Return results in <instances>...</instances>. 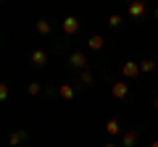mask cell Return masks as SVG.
Returning a JSON list of instances; mask_svg holds the SVG:
<instances>
[{
	"label": "cell",
	"instance_id": "1",
	"mask_svg": "<svg viewBox=\"0 0 158 147\" xmlns=\"http://www.w3.org/2000/svg\"><path fill=\"white\" fill-rule=\"evenodd\" d=\"M121 74H124L127 79H135V76H140V63H135V61H127V63H121Z\"/></svg>",
	"mask_w": 158,
	"mask_h": 147
},
{
	"label": "cell",
	"instance_id": "11",
	"mask_svg": "<svg viewBox=\"0 0 158 147\" xmlns=\"http://www.w3.org/2000/svg\"><path fill=\"white\" fill-rule=\"evenodd\" d=\"M124 147H135L137 145V131L132 129V131H124V142H121Z\"/></svg>",
	"mask_w": 158,
	"mask_h": 147
},
{
	"label": "cell",
	"instance_id": "14",
	"mask_svg": "<svg viewBox=\"0 0 158 147\" xmlns=\"http://www.w3.org/2000/svg\"><path fill=\"white\" fill-rule=\"evenodd\" d=\"M108 24H111L113 29H116V26H121V16H118V13H111V16H108Z\"/></svg>",
	"mask_w": 158,
	"mask_h": 147
},
{
	"label": "cell",
	"instance_id": "7",
	"mask_svg": "<svg viewBox=\"0 0 158 147\" xmlns=\"http://www.w3.org/2000/svg\"><path fill=\"white\" fill-rule=\"evenodd\" d=\"M106 131H108L111 137H118V134H121V124H118L116 118H108V121H106Z\"/></svg>",
	"mask_w": 158,
	"mask_h": 147
},
{
	"label": "cell",
	"instance_id": "19",
	"mask_svg": "<svg viewBox=\"0 0 158 147\" xmlns=\"http://www.w3.org/2000/svg\"><path fill=\"white\" fill-rule=\"evenodd\" d=\"M150 147H158V139H156V142H150Z\"/></svg>",
	"mask_w": 158,
	"mask_h": 147
},
{
	"label": "cell",
	"instance_id": "15",
	"mask_svg": "<svg viewBox=\"0 0 158 147\" xmlns=\"http://www.w3.org/2000/svg\"><path fill=\"white\" fill-rule=\"evenodd\" d=\"M27 92H29L32 97H34V95H40V84H37V81H32V84L27 87Z\"/></svg>",
	"mask_w": 158,
	"mask_h": 147
},
{
	"label": "cell",
	"instance_id": "12",
	"mask_svg": "<svg viewBox=\"0 0 158 147\" xmlns=\"http://www.w3.org/2000/svg\"><path fill=\"white\" fill-rule=\"evenodd\" d=\"M156 66H158V63L153 61V58H145V61L140 63V71L142 74H150V71H156Z\"/></svg>",
	"mask_w": 158,
	"mask_h": 147
},
{
	"label": "cell",
	"instance_id": "3",
	"mask_svg": "<svg viewBox=\"0 0 158 147\" xmlns=\"http://www.w3.org/2000/svg\"><path fill=\"white\" fill-rule=\"evenodd\" d=\"M69 63H71L74 68H79V71H85V68H87V55H85V53H71Z\"/></svg>",
	"mask_w": 158,
	"mask_h": 147
},
{
	"label": "cell",
	"instance_id": "16",
	"mask_svg": "<svg viewBox=\"0 0 158 147\" xmlns=\"http://www.w3.org/2000/svg\"><path fill=\"white\" fill-rule=\"evenodd\" d=\"M79 79H82V84H92V74H90V71H82Z\"/></svg>",
	"mask_w": 158,
	"mask_h": 147
},
{
	"label": "cell",
	"instance_id": "9",
	"mask_svg": "<svg viewBox=\"0 0 158 147\" xmlns=\"http://www.w3.org/2000/svg\"><path fill=\"white\" fill-rule=\"evenodd\" d=\"M103 45H106V40H103L100 34H95V37L87 40V47H90V50H103Z\"/></svg>",
	"mask_w": 158,
	"mask_h": 147
},
{
	"label": "cell",
	"instance_id": "4",
	"mask_svg": "<svg viewBox=\"0 0 158 147\" xmlns=\"http://www.w3.org/2000/svg\"><path fill=\"white\" fill-rule=\"evenodd\" d=\"M111 95L118 97V100H124V97L129 95V84H124V81H116V84L111 87Z\"/></svg>",
	"mask_w": 158,
	"mask_h": 147
},
{
	"label": "cell",
	"instance_id": "13",
	"mask_svg": "<svg viewBox=\"0 0 158 147\" xmlns=\"http://www.w3.org/2000/svg\"><path fill=\"white\" fill-rule=\"evenodd\" d=\"M37 32L40 34H50V24H48L45 18H40V21H37Z\"/></svg>",
	"mask_w": 158,
	"mask_h": 147
},
{
	"label": "cell",
	"instance_id": "10",
	"mask_svg": "<svg viewBox=\"0 0 158 147\" xmlns=\"http://www.w3.org/2000/svg\"><path fill=\"white\" fill-rule=\"evenodd\" d=\"M24 139H27V131H11V137H8V145L16 147L19 142H24Z\"/></svg>",
	"mask_w": 158,
	"mask_h": 147
},
{
	"label": "cell",
	"instance_id": "8",
	"mask_svg": "<svg viewBox=\"0 0 158 147\" xmlns=\"http://www.w3.org/2000/svg\"><path fill=\"white\" fill-rule=\"evenodd\" d=\"M142 13H145V3H142V0H135V3H132V6H129V16L140 18Z\"/></svg>",
	"mask_w": 158,
	"mask_h": 147
},
{
	"label": "cell",
	"instance_id": "17",
	"mask_svg": "<svg viewBox=\"0 0 158 147\" xmlns=\"http://www.w3.org/2000/svg\"><path fill=\"white\" fill-rule=\"evenodd\" d=\"M0 100H8V87L0 84Z\"/></svg>",
	"mask_w": 158,
	"mask_h": 147
},
{
	"label": "cell",
	"instance_id": "21",
	"mask_svg": "<svg viewBox=\"0 0 158 147\" xmlns=\"http://www.w3.org/2000/svg\"><path fill=\"white\" fill-rule=\"evenodd\" d=\"M156 18H158V8H156Z\"/></svg>",
	"mask_w": 158,
	"mask_h": 147
},
{
	"label": "cell",
	"instance_id": "20",
	"mask_svg": "<svg viewBox=\"0 0 158 147\" xmlns=\"http://www.w3.org/2000/svg\"><path fill=\"white\" fill-rule=\"evenodd\" d=\"M156 110H158V95H156Z\"/></svg>",
	"mask_w": 158,
	"mask_h": 147
},
{
	"label": "cell",
	"instance_id": "5",
	"mask_svg": "<svg viewBox=\"0 0 158 147\" xmlns=\"http://www.w3.org/2000/svg\"><path fill=\"white\" fill-rule=\"evenodd\" d=\"M58 97H63V100H74V97H77L74 84H61V87H58Z\"/></svg>",
	"mask_w": 158,
	"mask_h": 147
},
{
	"label": "cell",
	"instance_id": "6",
	"mask_svg": "<svg viewBox=\"0 0 158 147\" xmlns=\"http://www.w3.org/2000/svg\"><path fill=\"white\" fill-rule=\"evenodd\" d=\"M32 63H34L37 68L48 66V53H45V50H34V53H32Z\"/></svg>",
	"mask_w": 158,
	"mask_h": 147
},
{
	"label": "cell",
	"instance_id": "18",
	"mask_svg": "<svg viewBox=\"0 0 158 147\" xmlns=\"http://www.w3.org/2000/svg\"><path fill=\"white\" fill-rule=\"evenodd\" d=\"M103 147H118V145H113V142H108V145H103Z\"/></svg>",
	"mask_w": 158,
	"mask_h": 147
},
{
	"label": "cell",
	"instance_id": "2",
	"mask_svg": "<svg viewBox=\"0 0 158 147\" xmlns=\"http://www.w3.org/2000/svg\"><path fill=\"white\" fill-rule=\"evenodd\" d=\"M61 26H63V32H66V34H77L79 32V18L77 16H66Z\"/></svg>",
	"mask_w": 158,
	"mask_h": 147
}]
</instances>
